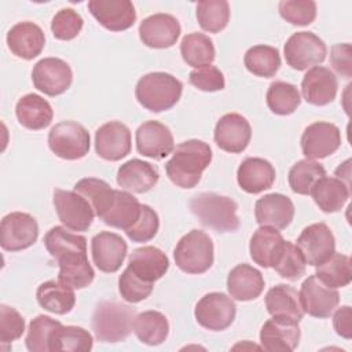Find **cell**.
I'll return each mask as SVG.
<instances>
[{"label": "cell", "mask_w": 352, "mask_h": 352, "mask_svg": "<svg viewBox=\"0 0 352 352\" xmlns=\"http://www.w3.org/2000/svg\"><path fill=\"white\" fill-rule=\"evenodd\" d=\"M44 245L59 265L58 280L62 285L78 290L92 283L95 271L88 261L85 236L55 226L45 234Z\"/></svg>", "instance_id": "1"}, {"label": "cell", "mask_w": 352, "mask_h": 352, "mask_svg": "<svg viewBox=\"0 0 352 352\" xmlns=\"http://www.w3.org/2000/svg\"><path fill=\"white\" fill-rule=\"evenodd\" d=\"M212 162V148L208 143L191 139L176 146L172 158L165 164L169 180L182 188L195 187L202 172Z\"/></svg>", "instance_id": "2"}, {"label": "cell", "mask_w": 352, "mask_h": 352, "mask_svg": "<svg viewBox=\"0 0 352 352\" xmlns=\"http://www.w3.org/2000/svg\"><path fill=\"white\" fill-rule=\"evenodd\" d=\"M183 84L175 76L165 72L147 73L139 78L135 96L147 110L160 113L172 109L180 99Z\"/></svg>", "instance_id": "3"}, {"label": "cell", "mask_w": 352, "mask_h": 352, "mask_svg": "<svg viewBox=\"0 0 352 352\" xmlns=\"http://www.w3.org/2000/svg\"><path fill=\"white\" fill-rule=\"evenodd\" d=\"M190 209L205 227L217 232H234L239 227L238 205L228 197L216 192H201L191 198Z\"/></svg>", "instance_id": "4"}, {"label": "cell", "mask_w": 352, "mask_h": 352, "mask_svg": "<svg viewBox=\"0 0 352 352\" xmlns=\"http://www.w3.org/2000/svg\"><path fill=\"white\" fill-rule=\"evenodd\" d=\"M135 309L117 301H102L92 315V330L102 342L124 341L131 330Z\"/></svg>", "instance_id": "5"}, {"label": "cell", "mask_w": 352, "mask_h": 352, "mask_svg": "<svg viewBox=\"0 0 352 352\" xmlns=\"http://www.w3.org/2000/svg\"><path fill=\"white\" fill-rule=\"evenodd\" d=\"M175 263L186 274H204L214 260L213 242L201 230H191L177 242L173 252Z\"/></svg>", "instance_id": "6"}, {"label": "cell", "mask_w": 352, "mask_h": 352, "mask_svg": "<svg viewBox=\"0 0 352 352\" xmlns=\"http://www.w3.org/2000/svg\"><path fill=\"white\" fill-rule=\"evenodd\" d=\"M48 146L56 157L74 161L88 154L91 138L81 124L76 121H62L51 128Z\"/></svg>", "instance_id": "7"}, {"label": "cell", "mask_w": 352, "mask_h": 352, "mask_svg": "<svg viewBox=\"0 0 352 352\" xmlns=\"http://www.w3.org/2000/svg\"><path fill=\"white\" fill-rule=\"evenodd\" d=\"M286 63L294 70H307L326 59L327 48L322 38L312 32L292 34L283 48Z\"/></svg>", "instance_id": "8"}, {"label": "cell", "mask_w": 352, "mask_h": 352, "mask_svg": "<svg viewBox=\"0 0 352 352\" xmlns=\"http://www.w3.org/2000/svg\"><path fill=\"white\" fill-rule=\"evenodd\" d=\"M54 206L60 223L72 231H87L94 221L95 212L91 204L74 190L55 188Z\"/></svg>", "instance_id": "9"}, {"label": "cell", "mask_w": 352, "mask_h": 352, "mask_svg": "<svg viewBox=\"0 0 352 352\" xmlns=\"http://www.w3.org/2000/svg\"><path fill=\"white\" fill-rule=\"evenodd\" d=\"M38 236L36 219L25 212L6 214L0 224V245L7 252H19L30 248Z\"/></svg>", "instance_id": "10"}, {"label": "cell", "mask_w": 352, "mask_h": 352, "mask_svg": "<svg viewBox=\"0 0 352 352\" xmlns=\"http://www.w3.org/2000/svg\"><path fill=\"white\" fill-rule=\"evenodd\" d=\"M236 307L231 297L213 292L205 294L195 305L197 322L212 331H221L230 327L235 319Z\"/></svg>", "instance_id": "11"}, {"label": "cell", "mask_w": 352, "mask_h": 352, "mask_svg": "<svg viewBox=\"0 0 352 352\" xmlns=\"http://www.w3.org/2000/svg\"><path fill=\"white\" fill-rule=\"evenodd\" d=\"M32 81L40 92L48 96H58L70 88L73 72L63 59L44 58L33 66Z\"/></svg>", "instance_id": "12"}, {"label": "cell", "mask_w": 352, "mask_h": 352, "mask_svg": "<svg viewBox=\"0 0 352 352\" xmlns=\"http://www.w3.org/2000/svg\"><path fill=\"white\" fill-rule=\"evenodd\" d=\"M296 246L308 265H320L336 252V239L324 223H314L305 227L297 238Z\"/></svg>", "instance_id": "13"}, {"label": "cell", "mask_w": 352, "mask_h": 352, "mask_svg": "<svg viewBox=\"0 0 352 352\" xmlns=\"http://www.w3.org/2000/svg\"><path fill=\"white\" fill-rule=\"evenodd\" d=\"M300 143L307 160L326 158L340 148L341 132L331 122L316 121L304 129Z\"/></svg>", "instance_id": "14"}, {"label": "cell", "mask_w": 352, "mask_h": 352, "mask_svg": "<svg viewBox=\"0 0 352 352\" xmlns=\"http://www.w3.org/2000/svg\"><path fill=\"white\" fill-rule=\"evenodd\" d=\"M298 296L304 314L319 319L329 318L340 302L338 292L322 283L316 275H311L302 282Z\"/></svg>", "instance_id": "15"}, {"label": "cell", "mask_w": 352, "mask_h": 352, "mask_svg": "<svg viewBox=\"0 0 352 352\" xmlns=\"http://www.w3.org/2000/svg\"><path fill=\"white\" fill-rule=\"evenodd\" d=\"M300 337L298 322L283 316H272L260 330V344L270 352H290L297 348Z\"/></svg>", "instance_id": "16"}, {"label": "cell", "mask_w": 352, "mask_h": 352, "mask_svg": "<svg viewBox=\"0 0 352 352\" xmlns=\"http://www.w3.org/2000/svg\"><path fill=\"white\" fill-rule=\"evenodd\" d=\"M131 131L120 121L103 124L95 132L96 154L106 161H120L131 153Z\"/></svg>", "instance_id": "17"}, {"label": "cell", "mask_w": 352, "mask_h": 352, "mask_svg": "<svg viewBox=\"0 0 352 352\" xmlns=\"http://www.w3.org/2000/svg\"><path fill=\"white\" fill-rule=\"evenodd\" d=\"M88 10L99 25L110 32L126 30L136 21V11L129 0H91Z\"/></svg>", "instance_id": "18"}, {"label": "cell", "mask_w": 352, "mask_h": 352, "mask_svg": "<svg viewBox=\"0 0 352 352\" xmlns=\"http://www.w3.org/2000/svg\"><path fill=\"white\" fill-rule=\"evenodd\" d=\"M182 28L179 21L169 14L158 12L144 18L139 25V37L150 48H169L176 44Z\"/></svg>", "instance_id": "19"}, {"label": "cell", "mask_w": 352, "mask_h": 352, "mask_svg": "<svg viewBox=\"0 0 352 352\" xmlns=\"http://www.w3.org/2000/svg\"><path fill=\"white\" fill-rule=\"evenodd\" d=\"M136 148L139 154L153 158L162 160L175 150V140L170 129L160 121L143 122L135 133Z\"/></svg>", "instance_id": "20"}, {"label": "cell", "mask_w": 352, "mask_h": 352, "mask_svg": "<svg viewBox=\"0 0 352 352\" xmlns=\"http://www.w3.org/2000/svg\"><path fill=\"white\" fill-rule=\"evenodd\" d=\"M128 245L116 232L102 231L91 241V253L94 264L106 274L118 271L126 257Z\"/></svg>", "instance_id": "21"}, {"label": "cell", "mask_w": 352, "mask_h": 352, "mask_svg": "<svg viewBox=\"0 0 352 352\" xmlns=\"http://www.w3.org/2000/svg\"><path fill=\"white\" fill-rule=\"evenodd\" d=\"M213 136L219 148L238 154L248 147L252 138V128L243 116L228 113L217 121Z\"/></svg>", "instance_id": "22"}, {"label": "cell", "mask_w": 352, "mask_h": 352, "mask_svg": "<svg viewBox=\"0 0 352 352\" xmlns=\"http://www.w3.org/2000/svg\"><path fill=\"white\" fill-rule=\"evenodd\" d=\"M254 217L260 227L283 230L294 217V205L292 199L283 194H267L256 201Z\"/></svg>", "instance_id": "23"}, {"label": "cell", "mask_w": 352, "mask_h": 352, "mask_svg": "<svg viewBox=\"0 0 352 352\" xmlns=\"http://www.w3.org/2000/svg\"><path fill=\"white\" fill-rule=\"evenodd\" d=\"M338 81L334 73L323 66L311 67L301 81L304 99L314 106H326L336 99Z\"/></svg>", "instance_id": "24"}, {"label": "cell", "mask_w": 352, "mask_h": 352, "mask_svg": "<svg viewBox=\"0 0 352 352\" xmlns=\"http://www.w3.org/2000/svg\"><path fill=\"white\" fill-rule=\"evenodd\" d=\"M126 268L143 282L154 285L155 280L161 279L166 274L169 268V258L155 246H143L131 253Z\"/></svg>", "instance_id": "25"}, {"label": "cell", "mask_w": 352, "mask_h": 352, "mask_svg": "<svg viewBox=\"0 0 352 352\" xmlns=\"http://www.w3.org/2000/svg\"><path fill=\"white\" fill-rule=\"evenodd\" d=\"M7 45L15 56L30 60L41 54L45 45V36L38 25L25 21L8 30Z\"/></svg>", "instance_id": "26"}, {"label": "cell", "mask_w": 352, "mask_h": 352, "mask_svg": "<svg viewBox=\"0 0 352 352\" xmlns=\"http://www.w3.org/2000/svg\"><path fill=\"white\" fill-rule=\"evenodd\" d=\"M160 175L154 165L147 161L132 158L124 162L117 170V183L121 188L143 194L150 191L158 182Z\"/></svg>", "instance_id": "27"}, {"label": "cell", "mask_w": 352, "mask_h": 352, "mask_svg": "<svg viewBox=\"0 0 352 352\" xmlns=\"http://www.w3.org/2000/svg\"><path fill=\"white\" fill-rule=\"evenodd\" d=\"M275 168L264 158L249 157L239 165L236 180L239 187L249 194H258L272 187L275 182Z\"/></svg>", "instance_id": "28"}, {"label": "cell", "mask_w": 352, "mask_h": 352, "mask_svg": "<svg viewBox=\"0 0 352 352\" xmlns=\"http://www.w3.org/2000/svg\"><path fill=\"white\" fill-rule=\"evenodd\" d=\"M263 289L264 278L261 272L249 264H238L227 276V290L234 300H254L261 294Z\"/></svg>", "instance_id": "29"}, {"label": "cell", "mask_w": 352, "mask_h": 352, "mask_svg": "<svg viewBox=\"0 0 352 352\" xmlns=\"http://www.w3.org/2000/svg\"><path fill=\"white\" fill-rule=\"evenodd\" d=\"M283 243L285 239L276 228L260 227L250 238V257L260 267L272 268L283 248Z\"/></svg>", "instance_id": "30"}, {"label": "cell", "mask_w": 352, "mask_h": 352, "mask_svg": "<svg viewBox=\"0 0 352 352\" xmlns=\"http://www.w3.org/2000/svg\"><path fill=\"white\" fill-rule=\"evenodd\" d=\"M15 114L19 124L32 131L47 128L54 118L51 104L37 94L23 95L16 102Z\"/></svg>", "instance_id": "31"}, {"label": "cell", "mask_w": 352, "mask_h": 352, "mask_svg": "<svg viewBox=\"0 0 352 352\" xmlns=\"http://www.w3.org/2000/svg\"><path fill=\"white\" fill-rule=\"evenodd\" d=\"M311 195L315 204L324 213H334L342 209L351 195V186L338 177L323 176L314 186Z\"/></svg>", "instance_id": "32"}, {"label": "cell", "mask_w": 352, "mask_h": 352, "mask_svg": "<svg viewBox=\"0 0 352 352\" xmlns=\"http://www.w3.org/2000/svg\"><path fill=\"white\" fill-rule=\"evenodd\" d=\"M265 307L272 316H283L296 322H300L304 316L297 290L287 285L271 287L265 294Z\"/></svg>", "instance_id": "33"}, {"label": "cell", "mask_w": 352, "mask_h": 352, "mask_svg": "<svg viewBox=\"0 0 352 352\" xmlns=\"http://www.w3.org/2000/svg\"><path fill=\"white\" fill-rule=\"evenodd\" d=\"M132 331L140 342L154 346L166 340L169 334V323L162 312L144 311L135 315L132 320Z\"/></svg>", "instance_id": "34"}, {"label": "cell", "mask_w": 352, "mask_h": 352, "mask_svg": "<svg viewBox=\"0 0 352 352\" xmlns=\"http://www.w3.org/2000/svg\"><path fill=\"white\" fill-rule=\"evenodd\" d=\"M36 298L41 308L56 315L69 314L76 304V296L72 287L59 280H47L36 290Z\"/></svg>", "instance_id": "35"}, {"label": "cell", "mask_w": 352, "mask_h": 352, "mask_svg": "<svg viewBox=\"0 0 352 352\" xmlns=\"http://www.w3.org/2000/svg\"><path fill=\"white\" fill-rule=\"evenodd\" d=\"M142 204L128 191L116 190L114 201L109 212L103 216V223L126 231L138 220Z\"/></svg>", "instance_id": "36"}, {"label": "cell", "mask_w": 352, "mask_h": 352, "mask_svg": "<svg viewBox=\"0 0 352 352\" xmlns=\"http://www.w3.org/2000/svg\"><path fill=\"white\" fill-rule=\"evenodd\" d=\"M74 191L81 194L92 206L99 219L109 212L113 205L116 190H113L104 180L96 177H85L74 184Z\"/></svg>", "instance_id": "37"}, {"label": "cell", "mask_w": 352, "mask_h": 352, "mask_svg": "<svg viewBox=\"0 0 352 352\" xmlns=\"http://www.w3.org/2000/svg\"><path fill=\"white\" fill-rule=\"evenodd\" d=\"M94 345L92 336L88 330L78 326H63L54 329L50 337V352H87Z\"/></svg>", "instance_id": "38"}, {"label": "cell", "mask_w": 352, "mask_h": 352, "mask_svg": "<svg viewBox=\"0 0 352 352\" xmlns=\"http://www.w3.org/2000/svg\"><path fill=\"white\" fill-rule=\"evenodd\" d=\"M183 60L195 69L209 66L214 60L216 50L213 41L204 33L186 34L180 43Z\"/></svg>", "instance_id": "39"}, {"label": "cell", "mask_w": 352, "mask_h": 352, "mask_svg": "<svg viewBox=\"0 0 352 352\" xmlns=\"http://www.w3.org/2000/svg\"><path fill=\"white\" fill-rule=\"evenodd\" d=\"M243 63L252 74L270 78L274 77L280 67V55L278 48L258 44L246 51Z\"/></svg>", "instance_id": "40"}, {"label": "cell", "mask_w": 352, "mask_h": 352, "mask_svg": "<svg viewBox=\"0 0 352 352\" xmlns=\"http://www.w3.org/2000/svg\"><path fill=\"white\" fill-rule=\"evenodd\" d=\"M315 275L322 283L331 289L348 286L352 280L349 256L334 252L324 263L316 265Z\"/></svg>", "instance_id": "41"}, {"label": "cell", "mask_w": 352, "mask_h": 352, "mask_svg": "<svg viewBox=\"0 0 352 352\" xmlns=\"http://www.w3.org/2000/svg\"><path fill=\"white\" fill-rule=\"evenodd\" d=\"M265 99L268 109L278 116H289L294 113L301 103L297 87L286 81L271 82Z\"/></svg>", "instance_id": "42"}, {"label": "cell", "mask_w": 352, "mask_h": 352, "mask_svg": "<svg viewBox=\"0 0 352 352\" xmlns=\"http://www.w3.org/2000/svg\"><path fill=\"white\" fill-rule=\"evenodd\" d=\"M326 176L323 165L314 160H301L289 170V186L293 192L300 195H311V191L318 180Z\"/></svg>", "instance_id": "43"}, {"label": "cell", "mask_w": 352, "mask_h": 352, "mask_svg": "<svg viewBox=\"0 0 352 352\" xmlns=\"http://www.w3.org/2000/svg\"><path fill=\"white\" fill-rule=\"evenodd\" d=\"M199 26L209 33H219L228 25L230 4L226 0H204L197 4Z\"/></svg>", "instance_id": "44"}, {"label": "cell", "mask_w": 352, "mask_h": 352, "mask_svg": "<svg viewBox=\"0 0 352 352\" xmlns=\"http://www.w3.org/2000/svg\"><path fill=\"white\" fill-rule=\"evenodd\" d=\"M272 268L282 278L287 280H297L305 274L307 263L298 248L290 241H285L283 248Z\"/></svg>", "instance_id": "45"}, {"label": "cell", "mask_w": 352, "mask_h": 352, "mask_svg": "<svg viewBox=\"0 0 352 352\" xmlns=\"http://www.w3.org/2000/svg\"><path fill=\"white\" fill-rule=\"evenodd\" d=\"M60 324L59 320H55L47 315H38L32 319L28 334H26V348L30 352H50V337L54 329Z\"/></svg>", "instance_id": "46"}, {"label": "cell", "mask_w": 352, "mask_h": 352, "mask_svg": "<svg viewBox=\"0 0 352 352\" xmlns=\"http://www.w3.org/2000/svg\"><path fill=\"white\" fill-rule=\"evenodd\" d=\"M280 16L297 26H307L316 18V3L312 0H282L278 6Z\"/></svg>", "instance_id": "47"}, {"label": "cell", "mask_w": 352, "mask_h": 352, "mask_svg": "<svg viewBox=\"0 0 352 352\" xmlns=\"http://www.w3.org/2000/svg\"><path fill=\"white\" fill-rule=\"evenodd\" d=\"M84 25L81 15L73 8L59 10L51 22V30L55 38L62 41L73 40L78 36Z\"/></svg>", "instance_id": "48"}, {"label": "cell", "mask_w": 352, "mask_h": 352, "mask_svg": "<svg viewBox=\"0 0 352 352\" xmlns=\"http://www.w3.org/2000/svg\"><path fill=\"white\" fill-rule=\"evenodd\" d=\"M158 228L160 219L157 212L148 205H142L138 220L125 231V234L132 242H147L157 235Z\"/></svg>", "instance_id": "49"}, {"label": "cell", "mask_w": 352, "mask_h": 352, "mask_svg": "<svg viewBox=\"0 0 352 352\" xmlns=\"http://www.w3.org/2000/svg\"><path fill=\"white\" fill-rule=\"evenodd\" d=\"M153 287L154 285L143 282L142 279L135 276L128 268L124 270L118 279V290L121 297L132 304L146 300L151 294Z\"/></svg>", "instance_id": "50"}, {"label": "cell", "mask_w": 352, "mask_h": 352, "mask_svg": "<svg viewBox=\"0 0 352 352\" xmlns=\"http://www.w3.org/2000/svg\"><path fill=\"white\" fill-rule=\"evenodd\" d=\"M25 331L23 316L12 307L0 305V341L3 345L18 340Z\"/></svg>", "instance_id": "51"}, {"label": "cell", "mask_w": 352, "mask_h": 352, "mask_svg": "<svg viewBox=\"0 0 352 352\" xmlns=\"http://www.w3.org/2000/svg\"><path fill=\"white\" fill-rule=\"evenodd\" d=\"M190 82L205 92H216L221 91L226 87V80L223 73L216 66H204L199 69H194L190 73Z\"/></svg>", "instance_id": "52"}, {"label": "cell", "mask_w": 352, "mask_h": 352, "mask_svg": "<svg viewBox=\"0 0 352 352\" xmlns=\"http://www.w3.org/2000/svg\"><path fill=\"white\" fill-rule=\"evenodd\" d=\"M351 44L342 43L331 47L330 51V63L333 69L345 78H351L352 76V62H351Z\"/></svg>", "instance_id": "53"}, {"label": "cell", "mask_w": 352, "mask_h": 352, "mask_svg": "<svg viewBox=\"0 0 352 352\" xmlns=\"http://www.w3.org/2000/svg\"><path fill=\"white\" fill-rule=\"evenodd\" d=\"M333 326L338 336L345 340L352 337V309L349 305L338 308L333 316Z\"/></svg>", "instance_id": "54"}]
</instances>
